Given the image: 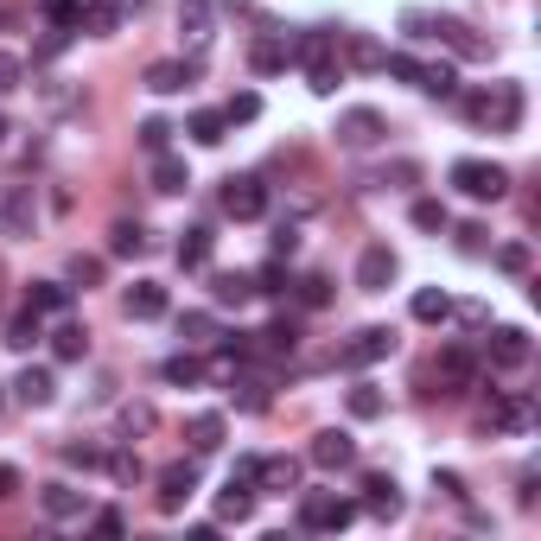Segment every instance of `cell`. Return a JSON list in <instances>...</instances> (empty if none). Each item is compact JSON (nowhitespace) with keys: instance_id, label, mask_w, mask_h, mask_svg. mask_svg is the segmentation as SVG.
I'll return each instance as SVG.
<instances>
[{"instance_id":"cell-1","label":"cell","mask_w":541,"mask_h":541,"mask_svg":"<svg viewBox=\"0 0 541 541\" xmlns=\"http://www.w3.org/2000/svg\"><path fill=\"white\" fill-rule=\"evenodd\" d=\"M459 109L471 121H484V128H497V134H516V121H522V83H491V90H471Z\"/></svg>"},{"instance_id":"cell-9","label":"cell","mask_w":541,"mask_h":541,"mask_svg":"<svg viewBox=\"0 0 541 541\" xmlns=\"http://www.w3.org/2000/svg\"><path fill=\"white\" fill-rule=\"evenodd\" d=\"M382 134H389V128H382V115H376V109H344V115H338V141L351 147V153L376 147Z\"/></svg>"},{"instance_id":"cell-48","label":"cell","mask_w":541,"mask_h":541,"mask_svg":"<svg viewBox=\"0 0 541 541\" xmlns=\"http://www.w3.org/2000/svg\"><path fill=\"white\" fill-rule=\"evenodd\" d=\"M382 71H389V77H401V83H421V64H414L408 51H395V58H382Z\"/></svg>"},{"instance_id":"cell-20","label":"cell","mask_w":541,"mask_h":541,"mask_svg":"<svg viewBox=\"0 0 541 541\" xmlns=\"http://www.w3.org/2000/svg\"><path fill=\"white\" fill-rule=\"evenodd\" d=\"M287 64H293L287 39H274V32H268V39H255V51H249V71L255 77H274V71H287Z\"/></svg>"},{"instance_id":"cell-13","label":"cell","mask_w":541,"mask_h":541,"mask_svg":"<svg viewBox=\"0 0 541 541\" xmlns=\"http://www.w3.org/2000/svg\"><path fill=\"white\" fill-rule=\"evenodd\" d=\"M51 395H58V382H51V370H39V363H26V370L13 376V401H20V408H51Z\"/></svg>"},{"instance_id":"cell-24","label":"cell","mask_w":541,"mask_h":541,"mask_svg":"<svg viewBox=\"0 0 541 541\" xmlns=\"http://www.w3.org/2000/svg\"><path fill=\"white\" fill-rule=\"evenodd\" d=\"M160 376L172 382V389H198V382H204V357H191V351H172V357L160 363Z\"/></svg>"},{"instance_id":"cell-38","label":"cell","mask_w":541,"mask_h":541,"mask_svg":"<svg viewBox=\"0 0 541 541\" xmlns=\"http://www.w3.org/2000/svg\"><path fill=\"white\" fill-rule=\"evenodd\" d=\"M0 223H7V236H26V230H32V191H26V185L7 198V211H0Z\"/></svg>"},{"instance_id":"cell-32","label":"cell","mask_w":541,"mask_h":541,"mask_svg":"<svg viewBox=\"0 0 541 541\" xmlns=\"http://www.w3.org/2000/svg\"><path fill=\"white\" fill-rule=\"evenodd\" d=\"M408 312H414L421 325H446V319H452V300H446L440 287H421V293H414V306H408Z\"/></svg>"},{"instance_id":"cell-43","label":"cell","mask_w":541,"mask_h":541,"mask_svg":"<svg viewBox=\"0 0 541 541\" xmlns=\"http://www.w3.org/2000/svg\"><path fill=\"white\" fill-rule=\"evenodd\" d=\"M39 13H45L51 26H71V32L83 26V7H77V0H39Z\"/></svg>"},{"instance_id":"cell-7","label":"cell","mask_w":541,"mask_h":541,"mask_svg":"<svg viewBox=\"0 0 541 541\" xmlns=\"http://www.w3.org/2000/svg\"><path fill=\"white\" fill-rule=\"evenodd\" d=\"M395 274H401V261H395L389 242H376V249H363V255H357V287H363V293H389V287H395Z\"/></svg>"},{"instance_id":"cell-30","label":"cell","mask_w":541,"mask_h":541,"mask_svg":"<svg viewBox=\"0 0 541 541\" xmlns=\"http://www.w3.org/2000/svg\"><path fill=\"white\" fill-rule=\"evenodd\" d=\"M185 440H191V452H217L223 446V414H191Z\"/></svg>"},{"instance_id":"cell-52","label":"cell","mask_w":541,"mask_h":541,"mask_svg":"<svg viewBox=\"0 0 541 541\" xmlns=\"http://www.w3.org/2000/svg\"><path fill=\"white\" fill-rule=\"evenodd\" d=\"M90 529H96V535H121V529H128V516H121V510H96Z\"/></svg>"},{"instance_id":"cell-15","label":"cell","mask_w":541,"mask_h":541,"mask_svg":"<svg viewBox=\"0 0 541 541\" xmlns=\"http://www.w3.org/2000/svg\"><path fill=\"white\" fill-rule=\"evenodd\" d=\"M287 51H293V64H338V39L331 32H300V39H287Z\"/></svg>"},{"instance_id":"cell-18","label":"cell","mask_w":541,"mask_h":541,"mask_svg":"<svg viewBox=\"0 0 541 541\" xmlns=\"http://www.w3.org/2000/svg\"><path fill=\"white\" fill-rule=\"evenodd\" d=\"M249 344H255V351H268V357H287L293 344H300V319H287V312H281L268 331H249Z\"/></svg>"},{"instance_id":"cell-42","label":"cell","mask_w":541,"mask_h":541,"mask_svg":"<svg viewBox=\"0 0 541 541\" xmlns=\"http://www.w3.org/2000/svg\"><path fill=\"white\" fill-rule=\"evenodd\" d=\"M382 58H389V51H382L376 39H363V32H351V64H357V71H382Z\"/></svg>"},{"instance_id":"cell-45","label":"cell","mask_w":541,"mask_h":541,"mask_svg":"<svg viewBox=\"0 0 541 541\" xmlns=\"http://www.w3.org/2000/svg\"><path fill=\"white\" fill-rule=\"evenodd\" d=\"M497 268H503V274H529V242H503V249H497Z\"/></svg>"},{"instance_id":"cell-28","label":"cell","mask_w":541,"mask_h":541,"mask_svg":"<svg viewBox=\"0 0 541 541\" xmlns=\"http://www.w3.org/2000/svg\"><path fill=\"white\" fill-rule=\"evenodd\" d=\"M440 376L452 382V389H465V382L478 376V357H471L465 344H446V351H440Z\"/></svg>"},{"instance_id":"cell-3","label":"cell","mask_w":541,"mask_h":541,"mask_svg":"<svg viewBox=\"0 0 541 541\" xmlns=\"http://www.w3.org/2000/svg\"><path fill=\"white\" fill-rule=\"evenodd\" d=\"M351 516H357V503L338 497V491H306V497H300V529H312V535L351 529Z\"/></svg>"},{"instance_id":"cell-21","label":"cell","mask_w":541,"mask_h":541,"mask_svg":"<svg viewBox=\"0 0 541 541\" xmlns=\"http://www.w3.org/2000/svg\"><path fill=\"white\" fill-rule=\"evenodd\" d=\"M529 421H535V401L529 395H503L497 408H491V427H503V433H522Z\"/></svg>"},{"instance_id":"cell-4","label":"cell","mask_w":541,"mask_h":541,"mask_svg":"<svg viewBox=\"0 0 541 541\" xmlns=\"http://www.w3.org/2000/svg\"><path fill=\"white\" fill-rule=\"evenodd\" d=\"M382 357H395V331L370 325V331H357V338L338 351V370H370V363H382Z\"/></svg>"},{"instance_id":"cell-14","label":"cell","mask_w":541,"mask_h":541,"mask_svg":"<svg viewBox=\"0 0 541 541\" xmlns=\"http://www.w3.org/2000/svg\"><path fill=\"white\" fill-rule=\"evenodd\" d=\"M191 77H198V58H191V64H179V58H160V64L147 71V90H153V96H179Z\"/></svg>"},{"instance_id":"cell-22","label":"cell","mask_w":541,"mask_h":541,"mask_svg":"<svg viewBox=\"0 0 541 541\" xmlns=\"http://www.w3.org/2000/svg\"><path fill=\"white\" fill-rule=\"evenodd\" d=\"M185 185H191V166L179 160V153H153V191L172 198V191H185Z\"/></svg>"},{"instance_id":"cell-2","label":"cell","mask_w":541,"mask_h":541,"mask_svg":"<svg viewBox=\"0 0 541 541\" xmlns=\"http://www.w3.org/2000/svg\"><path fill=\"white\" fill-rule=\"evenodd\" d=\"M446 179L459 185L471 204H497L503 191H510V172H503V166H491V160H452V172H446Z\"/></svg>"},{"instance_id":"cell-57","label":"cell","mask_w":541,"mask_h":541,"mask_svg":"<svg viewBox=\"0 0 541 541\" xmlns=\"http://www.w3.org/2000/svg\"><path fill=\"white\" fill-rule=\"evenodd\" d=\"M109 465H115V478H141V459H134V452H115Z\"/></svg>"},{"instance_id":"cell-17","label":"cell","mask_w":541,"mask_h":541,"mask_svg":"<svg viewBox=\"0 0 541 541\" xmlns=\"http://www.w3.org/2000/svg\"><path fill=\"white\" fill-rule=\"evenodd\" d=\"M121 306H128V319H166V306H172V300H166V287H160V281H134Z\"/></svg>"},{"instance_id":"cell-47","label":"cell","mask_w":541,"mask_h":541,"mask_svg":"<svg viewBox=\"0 0 541 541\" xmlns=\"http://www.w3.org/2000/svg\"><path fill=\"white\" fill-rule=\"evenodd\" d=\"M338 64H312V71H306V83H312V96H331V90H338Z\"/></svg>"},{"instance_id":"cell-46","label":"cell","mask_w":541,"mask_h":541,"mask_svg":"<svg viewBox=\"0 0 541 541\" xmlns=\"http://www.w3.org/2000/svg\"><path fill=\"white\" fill-rule=\"evenodd\" d=\"M300 306H306V312L331 306V281H325V274H312V281H300Z\"/></svg>"},{"instance_id":"cell-34","label":"cell","mask_w":541,"mask_h":541,"mask_svg":"<svg viewBox=\"0 0 541 541\" xmlns=\"http://www.w3.org/2000/svg\"><path fill=\"white\" fill-rule=\"evenodd\" d=\"M421 90L452 102V96H459V71H452V64H421Z\"/></svg>"},{"instance_id":"cell-5","label":"cell","mask_w":541,"mask_h":541,"mask_svg":"<svg viewBox=\"0 0 541 541\" xmlns=\"http://www.w3.org/2000/svg\"><path fill=\"white\" fill-rule=\"evenodd\" d=\"M191 497H198V459L166 465V471H160V497H153V503H160V516H179Z\"/></svg>"},{"instance_id":"cell-49","label":"cell","mask_w":541,"mask_h":541,"mask_svg":"<svg viewBox=\"0 0 541 541\" xmlns=\"http://www.w3.org/2000/svg\"><path fill=\"white\" fill-rule=\"evenodd\" d=\"M236 408L261 414V408H268V389H261V382H236Z\"/></svg>"},{"instance_id":"cell-58","label":"cell","mask_w":541,"mask_h":541,"mask_svg":"<svg viewBox=\"0 0 541 541\" xmlns=\"http://www.w3.org/2000/svg\"><path fill=\"white\" fill-rule=\"evenodd\" d=\"M71 274H77V281H102V261H83V255H77V261H71Z\"/></svg>"},{"instance_id":"cell-27","label":"cell","mask_w":541,"mask_h":541,"mask_svg":"<svg viewBox=\"0 0 541 541\" xmlns=\"http://www.w3.org/2000/svg\"><path fill=\"white\" fill-rule=\"evenodd\" d=\"M185 134H191V141H198V147H223V134H230V121H223V109H198V115L185 121Z\"/></svg>"},{"instance_id":"cell-54","label":"cell","mask_w":541,"mask_h":541,"mask_svg":"<svg viewBox=\"0 0 541 541\" xmlns=\"http://www.w3.org/2000/svg\"><path fill=\"white\" fill-rule=\"evenodd\" d=\"M115 26H121L115 7H90V32H115Z\"/></svg>"},{"instance_id":"cell-8","label":"cell","mask_w":541,"mask_h":541,"mask_svg":"<svg viewBox=\"0 0 541 541\" xmlns=\"http://www.w3.org/2000/svg\"><path fill=\"white\" fill-rule=\"evenodd\" d=\"M484 357H491L497 370H522V363L535 357V344H529V331H522V325H497L491 344H484Z\"/></svg>"},{"instance_id":"cell-50","label":"cell","mask_w":541,"mask_h":541,"mask_svg":"<svg viewBox=\"0 0 541 541\" xmlns=\"http://www.w3.org/2000/svg\"><path fill=\"white\" fill-rule=\"evenodd\" d=\"M20 58H13V51H0V96H13V90H20Z\"/></svg>"},{"instance_id":"cell-12","label":"cell","mask_w":541,"mask_h":541,"mask_svg":"<svg viewBox=\"0 0 541 541\" xmlns=\"http://www.w3.org/2000/svg\"><path fill=\"white\" fill-rule=\"evenodd\" d=\"M255 484L249 478H236V471H230V484H223V491H217V522H249L255 516Z\"/></svg>"},{"instance_id":"cell-39","label":"cell","mask_w":541,"mask_h":541,"mask_svg":"<svg viewBox=\"0 0 541 541\" xmlns=\"http://www.w3.org/2000/svg\"><path fill=\"white\" fill-rule=\"evenodd\" d=\"M39 338H45V325H39V312H32V306H26V312H20V319H13V325H7V344H13V351H32V344H39Z\"/></svg>"},{"instance_id":"cell-35","label":"cell","mask_w":541,"mask_h":541,"mask_svg":"<svg viewBox=\"0 0 541 541\" xmlns=\"http://www.w3.org/2000/svg\"><path fill=\"white\" fill-rule=\"evenodd\" d=\"M249 281H255V293H268V300H281V293H293V274L281 268V255H274L268 268H255Z\"/></svg>"},{"instance_id":"cell-16","label":"cell","mask_w":541,"mask_h":541,"mask_svg":"<svg viewBox=\"0 0 541 541\" xmlns=\"http://www.w3.org/2000/svg\"><path fill=\"white\" fill-rule=\"evenodd\" d=\"M71 293L77 287H64V281H32L26 287V306L39 312V319H58V312H71Z\"/></svg>"},{"instance_id":"cell-55","label":"cell","mask_w":541,"mask_h":541,"mask_svg":"<svg viewBox=\"0 0 541 541\" xmlns=\"http://www.w3.org/2000/svg\"><path fill=\"white\" fill-rule=\"evenodd\" d=\"M64 459L71 465H102V446H64Z\"/></svg>"},{"instance_id":"cell-44","label":"cell","mask_w":541,"mask_h":541,"mask_svg":"<svg viewBox=\"0 0 541 541\" xmlns=\"http://www.w3.org/2000/svg\"><path fill=\"white\" fill-rule=\"evenodd\" d=\"M141 147H147V153H166V147H172V121L147 115V121H141Z\"/></svg>"},{"instance_id":"cell-19","label":"cell","mask_w":541,"mask_h":541,"mask_svg":"<svg viewBox=\"0 0 541 541\" xmlns=\"http://www.w3.org/2000/svg\"><path fill=\"white\" fill-rule=\"evenodd\" d=\"M39 503H45V516H51V522H71V516L90 510V497H83L77 484H45V497H39Z\"/></svg>"},{"instance_id":"cell-40","label":"cell","mask_w":541,"mask_h":541,"mask_svg":"<svg viewBox=\"0 0 541 541\" xmlns=\"http://www.w3.org/2000/svg\"><path fill=\"white\" fill-rule=\"evenodd\" d=\"M261 115V96L255 90H236L230 102H223V121H230V128H242V121H255Z\"/></svg>"},{"instance_id":"cell-25","label":"cell","mask_w":541,"mask_h":541,"mask_svg":"<svg viewBox=\"0 0 541 541\" xmlns=\"http://www.w3.org/2000/svg\"><path fill=\"white\" fill-rule=\"evenodd\" d=\"M255 484H261V491H300V465H293V459H261V471H255Z\"/></svg>"},{"instance_id":"cell-33","label":"cell","mask_w":541,"mask_h":541,"mask_svg":"<svg viewBox=\"0 0 541 541\" xmlns=\"http://www.w3.org/2000/svg\"><path fill=\"white\" fill-rule=\"evenodd\" d=\"M344 408H351V421H376V414L389 408V401H382V389H376V382H357V389L344 395Z\"/></svg>"},{"instance_id":"cell-10","label":"cell","mask_w":541,"mask_h":541,"mask_svg":"<svg viewBox=\"0 0 541 541\" xmlns=\"http://www.w3.org/2000/svg\"><path fill=\"white\" fill-rule=\"evenodd\" d=\"M312 465H319V471H344V465H357V440H351V433H338V427H325L319 440H312Z\"/></svg>"},{"instance_id":"cell-37","label":"cell","mask_w":541,"mask_h":541,"mask_svg":"<svg viewBox=\"0 0 541 541\" xmlns=\"http://www.w3.org/2000/svg\"><path fill=\"white\" fill-rule=\"evenodd\" d=\"M109 255H147V230H141V223H128V217H121L115 230H109Z\"/></svg>"},{"instance_id":"cell-31","label":"cell","mask_w":541,"mask_h":541,"mask_svg":"<svg viewBox=\"0 0 541 541\" xmlns=\"http://www.w3.org/2000/svg\"><path fill=\"white\" fill-rule=\"evenodd\" d=\"M211 300H217V306H249V300H255V281H249V274H217V281H211Z\"/></svg>"},{"instance_id":"cell-53","label":"cell","mask_w":541,"mask_h":541,"mask_svg":"<svg viewBox=\"0 0 541 541\" xmlns=\"http://www.w3.org/2000/svg\"><path fill=\"white\" fill-rule=\"evenodd\" d=\"M293 249H300V230H293V223H281V230H274V255H293Z\"/></svg>"},{"instance_id":"cell-56","label":"cell","mask_w":541,"mask_h":541,"mask_svg":"<svg viewBox=\"0 0 541 541\" xmlns=\"http://www.w3.org/2000/svg\"><path fill=\"white\" fill-rule=\"evenodd\" d=\"M13 497H20V471L0 465V503H13Z\"/></svg>"},{"instance_id":"cell-26","label":"cell","mask_w":541,"mask_h":541,"mask_svg":"<svg viewBox=\"0 0 541 541\" xmlns=\"http://www.w3.org/2000/svg\"><path fill=\"white\" fill-rule=\"evenodd\" d=\"M51 357H58V363H83V357H90V331H83V325H58V331H51Z\"/></svg>"},{"instance_id":"cell-29","label":"cell","mask_w":541,"mask_h":541,"mask_svg":"<svg viewBox=\"0 0 541 541\" xmlns=\"http://www.w3.org/2000/svg\"><path fill=\"white\" fill-rule=\"evenodd\" d=\"M179 268H185V274L211 268V230H185V236H179Z\"/></svg>"},{"instance_id":"cell-36","label":"cell","mask_w":541,"mask_h":541,"mask_svg":"<svg viewBox=\"0 0 541 541\" xmlns=\"http://www.w3.org/2000/svg\"><path fill=\"white\" fill-rule=\"evenodd\" d=\"M408 223H414V230H427V236H440V230H446L452 217H446V204H440V198H414Z\"/></svg>"},{"instance_id":"cell-51","label":"cell","mask_w":541,"mask_h":541,"mask_svg":"<svg viewBox=\"0 0 541 541\" xmlns=\"http://www.w3.org/2000/svg\"><path fill=\"white\" fill-rule=\"evenodd\" d=\"M491 249V242H484V223H465L459 230V255H484Z\"/></svg>"},{"instance_id":"cell-6","label":"cell","mask_w":541,"mask_h":541,"mask_svg":"<svg viewBox=\"0 0 541 541\" xmlns=\"http://www.w3.org/2000/svg\"><path fill=\"white\" fill-rule=\"evenodd\" d=\"M223 217H236V223L268 217V185H261V179H230V185H223Z\"/></svg>"},{"instance_id":"cell-41","label":"cell","mask_w":541,"mask_h":541,"mask_svg":"<svg viewBox=\"0 0 541 541\" xmlns=\"http://www.w3.org/2000/svg\"><path fill=\"white\" fill-rule=\"evenodd\" d=\"M179 338H185V344H211V338H217V319H211V312H185V319H179Z\"/></svg>"},{"instance_id":"cell-59","label":"cell","mask_w":541,"mask_h":541,"mask_svg":"<svg viewBox=\"0 0 541 541\" xmlns=\"http://www.w3.org/2000/svg\"><path fill=\"white\" fill-rule=\"evenodd\" d=\"M0 147H7V115H0Z\"/></svg>"},{"instance_id":"cell-23","label":"cell","mask_w":541,"mask_h":541,"mask_svg":"<svg viewBox=\"0 0 541 541\" xmlns=\"http://www.w3.org/2000/svg\"><path fill=\"white\" fill-rule=\"evenodd\" d=\"M211 20H217V13H211V0H179V32H185L191 45H204V39H211Z\"/></svg>"},{"instance_id":"cell-11","label":"cell","mask_w":541,"mask_h":541,"mask_svg":"<svg viewBox=\"0 0 541 541\" xmlns=\"http://www.w3.org/2000/svg\"><path fill=\"white\" fill-rule=\"evenodd\" d=\"M363 510L382 516V522L401 516V484L389 478V471H370V478H363Z\"/></svg>"}]
</instances>
